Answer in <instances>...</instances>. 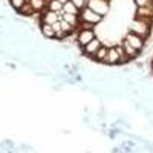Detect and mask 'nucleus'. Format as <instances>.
<instances>
[{"mask_svg":"<svg viewBox=\"0 0 153 153\" xmlns=\"http://www.w3.org/2000/svg\"><path fill=\"white\" fill-rule=\"evenodd\" d=\"M129 31L136 34L138 37L144 38V40H147V38L150 37V23L146 22V20L132 19L130 23H129Z\"/></svg>","mask_w":153,"mask_h":153,"instance_id":"1","label":"nucleus"},{"mask_svg":"<svg viewBox=\"0 0 153 153\" xmlns=\"http://www.w3.org/2000/svg\"><path fill=\"white\" fill-rule=\"evenodd\" d=\"M87 8H91L94 12L104 19L110 12V2L109 0H87Z\"/></svg>","mask_w":153,"mask_h":153,"instance_id":"2","label":"nucleus"},{"mask_svg":"<svg viewBox=\"0 0 153 153\" xmlns=\"http://www.w3.org/2000/svg\"><path fill=\"white\" fill-rule=\"evenodd\" d=\"M80 22H86V23H92V25H98V23H103V17L97 12H94L91 8H83L80 11Z\"/></svg>","mask_w":153,"mask_h":153,"instance_id":"3","label":"nucleus"},{"mask_svg":"<svg viewBox=\"0 0 153 153\" xmlns=\"http://www.w3.org/2000/svg\"><path fill=\"white\" fill-rule=\"evenodd\" d=\"M95 37H97L95 35V29H80L78 34H76V42H78V45L83 48L89 42H92Z\"/></svg>","mask_w":153,"mask_h":153,"instance_id":"4","label":"nucleus"},{"mask_svg":"<svg viewBox=\"0 0 153 153\" xmlns=\"http://www.w3.org/2000/svg\"><path fill=\"white\" fill-rule=\"evenodd\" d=\"M133 19L146 20V22L152 23V20H153V6H141V8H136Z\"/></svg>","mask_w":153,"mask_h":153,"instance_id":"5","label":"nucleus"},{"mask_svg":"<svg viewBox=\"0 0 153 153\" xmlns=\"http://www.w3.org/2000/svg\"><path fill=\"white\" fill-rule=\"evenodd\" d=\"M61 19V12H54V11H51V9H45L42 12V16H40V20L43 25H52L55 22H58Z\"/></svg>","mask_w":153,"mask_h":153,"instance_id":"6","label":"nucleus"},{"mask_svg":"<svg viewBox=\"0 0 153 153\" xmlns=\"http://www.w3.org/2000/svg\"><path fill=\"white\" fill-rule=\"evenodd\" d=\"M124 40H126V42H129L135 49H138V51H139V52H141V51L144 49V45H146V40H144V38L138 37L136 34H133V32H130V31L126 34Z\"/></svg>","mask_w":153,"mask_h":153,"instance_id":"7","label":"nucleus"},{"mask_svg":"<svg viewBox=\"0 0 153 153\" xmlns=\"http://www.w3.org/2000/svg\"><path fill=\"white\" fill-rule=\"evenodd\" d=\"M101 45H103V43H101V40L95 37L92 42H89L86 46H83V48H81V49H83V54H84L86 57H91V58H92V57L95 55V52L100 49V46H101Z\"/></svg>","mask_w":153,"mask_h":153,"instance_id":"8","label":"nucleus"},{"mask_svg":"<svg viewBox=\"0 0 153 153\" xmlns=\"http://www.w3.org/2000/svg\"><path fill=\"white\" fill-rule=\"evenodd\" d=\"M121 46H123L124 54H126L127 57H129V60H133V58H136L139 54H141V52H139L138 49H135V48H133L129 42H126L124 38H123V42H121Z\"/></svg>","mask_w":153,"mask_h":153,"instance_id":"9","label":"nucleus"},{"mask_svg":"<svg viewBox=\"0 0 153 153\" xmlns=\"http://www.w3.org/2000/svg\"><path fill=\"white\" fill-rule=\"evenodd\" d=\"M106 65H120V52L117 51V48L112 46L109 48V52H107V57H106Z\"/></svg>","mask_w":153,"mask_h":153,"instance_id":"10","label":"nucleus"},{"mask_svg":"<svg viewBox=\"0 0 153 153\" xmlns=\"http://www.w3.org/2000/svg\"><path fill=\"white\" fill-rule=\"evenodd\" d=\"M107 52H109V48L104 46V45H101L100 49L95 52V55L92 57L94 61H98V63H104L106 61V57H107Z\"/></svg>","mask_w":153,"mask_h":153,"instance_id":"11","label":"nucleus"},{"mask_svg":"<svg viewBox=\"0 0 153 153\" xmlns=\"http://www.w3.org/2000/svg\"><path fill=\"white\" fill-rule=\"evenodd\" d=\"M17 12H19L20 16H23V17H32L34 14H37V12H35V9L32 8V5H31L29 2H26V3H25V5H23V6H22V8H20Z\"/></svg>","mask_w":153,"mask_h":153,"instance_id":"12","label":"nucleus"},{"mask_svg":"<svg viewBox=\"0 0 153 153\" xmlns=\"http://www.w3.org/2000/svg\"><path fill=\"white\" fill-rule=\"evenodd\" d=\"M61 12H65V14H74V16H80V9L76 8L71 0L69 2H66L65 5H63V9H61Z\"/></svg>","mask_w":153,"mask_h":153,"instance_id":"13","label":"nucleus"},{"mask_svg":"<svg viewBox=\"0 0 153 153\" xmlns=\"http://www.w3.org/2000/svg\"><path fill=\"white\" fill-rule=\"evenodd\" d=\"M28 2L32 5V8L35 9V12H37V14H38V12H43V11L48 8L46 0H28Z\"/></svg>","mask_w":153,"mask_h":153,"instance_id":"14","label":"nucleus"},{"mask_svg":"<svg viewBox=\"0 0 153 153\" xmlns=\"http://www.w3.org/2000/svg\"><path fill=\"white\" fill-rule=\"evenodd\" d=\"M40 31H42L45 38H54L55 37V31L52 29V25H42Z\"/></svg>","mask_w":153,"mask_h":153,"instance_id":"15","label":"nucleus"},{"mask_svg":"<svg viewBox=\"0 0 153 153\" xmlns=\"http://www.w3.org/2000/svg\"><path fill=\"white\" fill-rule=\"evenodd\" d=\"M61 19H65V20L71 25V26H74V28L78 26L76 23L80 22V17H78V16H74V14H65V12H61Z\"/></svg>","mask_w":153,"mask_h":153,"instance_id":"16","label":"nucleus"},{"mask_svg":"<svg viewBox=\"0 0 153 153\" xmlns=\"http://www.w3.org/2000/svg\"><path fill=\"white\" fill-rule=\"evenodd\" d=\"M48 9L54 11V12H61V9H63V5L58 2V0H51V2L48 3Z\"/></svg>","mask_w":153,"mask_h":153,"instance_id":"17","label":"nucleus"},{"mask_svg":"<svg viewBox=\"0 0 153 153\" xmlns=\"http://www.w3.org/2000/svg\"><path fill=\"white\" fill-rule=\"evenodd\" d=\"M60 23H61V29L65 31L66 34H71V32H74V31H75V28H74V26H71V25H69L65 19H60Z\"/></svg>","mask_w":153,"mask_h":153,"instance_id":"18","label":"nucleus"},{"mask_svg":"<svg viewBox=\"0 0 153 153\" xmlns=\"http://www.w3.org/2000/svg\"><path fill=\"white\" fill-rule=\"evenodd\" d=\"M28 0H9V5L12 6V9H16V11H19L25 3H26Z\"/></svg>","mask_w":153,"mask_h":153,"instance_id":"19","label":"nucleus"},{"mask_svg":"<svg viewBox=\"0 0 153 153\" xmlns=\"http://www.w3.org/2000/svg\"><path fill=\"white\" fill-rule=\"evenodd\" d=\"M133 3L136 5V8H141V6H153V0H133Z\"/></svg>","mask_w":153,"mask_h":153,"instance_id":"20","label":"nucleus"},{"mask_svg":"<svg viewBox=\"0 0 153 153\" xmlns=\"http://www.w3.org/2000/svg\"><path fill=\"white\" fill-rule=\"evenodd\" d=\"M71 2H72L76 8H78L80 11H81L83 8H86V6H87V0H71Z\"/></svg>","mask_w":153,"mask_h":153,"instance_id":"21","label":"nucleus"},{"mask_svg":"<svg viewBox=\"0 0 153 153\" xmlns=\"http://www.w3.org/2000/svg\"><path fill=\"white\" fill-rule=\"evenodd\" d=\"M66 37H68V34H66L65 31H63V29H61V31H58V32H55V37H54V38H58V40H65V38H66Z\"/></svg>","mask_w":153,"mask_h":153,"instance_id":"22","label":"nucleus"},{"mask_svg":"<svg viewBox=\"0 0 153 153\" xmlns=\"http://www.w3.org/2000/svg\"><path fill=\"white\" fill-rule=\"evenodd\" d=\"M52 29H54L55 32L61 31V23H60V20H58V22H55V23H52Z\"/></svg>","mask_w":153,"mask_h":153,"instance_id":"23","label":"nucleus"},{"mask_svg":"<svg viewBox=\"0 0 153 153\" xmlns=\"http://www.w3.org/2000/svg\"><path fill=\"white\" fill-rule=\"evenodd\" d=\"M58 2H60V3H61V5H65V3H66V2H69V0H58Z\"/></svg>","mask_w":153,"mask_h":153,"instance_id":"24","label":"nucleus"},{"mask_svg":"<svg viewBox=\"0 0 153 153\" xmlns=\"http://www.w3.org/2000/svg\"><path fill=\"white\" fill-rule=\"evenodd\" d=\"M152 69H153V61H152Z\"/></svg>","mask_w":153,"mask_h":153,"instance_id":"25","label":"nucleus"}]
</instances>
